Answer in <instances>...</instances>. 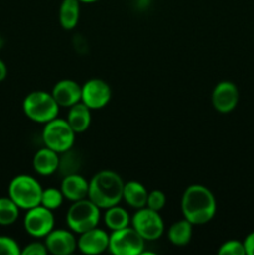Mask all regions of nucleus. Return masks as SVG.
Listing matches in <instances>:
<instances>
[{"label": "nucleus", "instance_id": "f257e3e1", "mask_svg": "<svg viewBox=\"0 0 254 255\" xmlns=\"http://www.w3.org/2000/svg\"><path fill=\"white\" fill-rule=\"evenodd\" d=\"M181 211L183 218L191 222L193 226L206 224L216 216V197L206 186L191 184L182 194Z\"/></svg>", "mask_w": 254, "mask_h": 255}, {"label": "nucleus", "instance_id": "f03ea898", "mask_svg": "<svg viewBox=\"0 0 254 255\" xmlns=\"http://www.w3.org/2000/svg\"><path fill=\"white\" fill-rule=\"evenodd\" d=\"M125 182L119 173L110 169L97 172L89 181V194L87 198L91 199L100 209L120 204L122 201Z\"/></svg>", "mask_w": 254, "mask_h": 255}, {"label": "nucleus", "instance_id": "7ed1b4c3", "mask_svg": "<svg viewBox=\"0 0 254 255\" xmlns=\"http://www.w3.org/2000/svg\"><path fill=\"white\" fill-rule=\"evenodd\" d=\"M22 111L29 120L36 124L45 125L46 122L56 119L60 106L55 101L51 92L37 90L25 96L22 101Z\"/></svg>", "mask_w": 254, "mask_h": 255}, {"label": "nucleus", "instance_id": "20e7f679", "mask_svg": "<svg viewBox=\"0 0 254 255\" xmlns=\"http://www.w3.org/2000/svg\"><path fill=\"white\" fill-rule=\"evenodd\" d=\"M41 194L42 187L40 182L29 174L15 176L7 187V196L24 211L39 206Z\"/></svg>", "mask_w": 254, "mask_h": 255}, {"label": "nucleus", "instance_id": "39448f33", "mask_svg": "<svg viewBox=\"0 0 254 255\" xmlns=\"http://www.w3.org/2000/svg\"><path fill=\"white\" fill-rule=\"evenodd\" d=\"M101 209L89 198L72 202L66 213V224L75 234H81L99 226Z\"/></svg>", "mask_w": 254, "mask_h": 255}, {"label": "nucleus", "instance_id": "423d86ee", "mask_svg": "<svg viewBox=\"0 0 254 255\" xmlns=\"http://www.w3.org/2000/svg\"><path fill=\"white\" fill-rule=\"evenodd\" d=\"M41 136L45 146L60 154L72 149L76 139V133L66 119H59V117L44 125Z\"/></svg>", "mask_w": 254, "mask_h": 255}, {"label": "nucleus", "instance_id": "0eeeda50", "mask_svg": "<svg viewBox=\"0 0 254 255\" xmlns=\"http://www.w3.org/2000/svg\"><path fill=\"white\" fill-rule=\"evenodd\" d=\"M144 241L132 226L112 231L109 239V252L114 255H141L144 253Z\"/></svg>", "mask_w": 254, "mask_h": 255}, {"label": "nucleus", "instance_id": "6e6552de", "mask_svg": "<svg viewBox=\"0 0 254 255\" xmlns=\"http://www.w3.org/2000/svg\"><path fill=\"white\" fill-rule=\"evenodd\" d=\"M131 226L146 242L157 241L164 233V223L159 212L148 207L136 209L131 217Z\"/></svg>", "mask_w": 254, "mask_h": 255}, {"label": "nucleus", "instance_id": "1a4fd4ad", "mask_svg": "<svg viewBox=\"0 0 254 255\" xmlns=\"http://www.w3.org/2000/svg\"><path fill=\"white\" fill-rule=\"evenodd\" d=\"M54 213L41 204L27 209L24 216V229L32 238H45L54 229Z\"/></svg>", "mask_w": 254, "mask_h": 255}, {"label": "nucleus", "instance_id": "9d476101", "mask_svg": "<svg viewBox=\"0 0 254 255\" xmlns=\"http://www.w3.org/2000/svg\"><path fill=\"white\" fill-rule=\"evenodd\" d=\"M112 97L110 85L102 79H90L81 85V102L89 109L101 110L109 105Z\"/></svg>", "mask_w": 254, "mask_h": 255}, {"label": "nucleus", "instance_id": "9b49d317", "mask_svg": "<svg viewBox=\"0 0 254 255\" xmlns=\"http://www.w3.org/2000/svg\"><path fill=\"white\" fill-rule=\"evenodd\" d=\"M212 106L219 114H229L239 102V90L232 81H221L212 91Z\"/></svg>", "mask_w": 254, "mask_h": 255}, {"label": "nucleus", "instance_id": "f8f14e48", "mask_svg": "<svg viewBox=\"0 0 254 255\" xmlns=\"http://www.w3.org/2000/svg\"><path fill=\"white\" fill-rule=\"evenodd\" d=\"M109 239L110 234L97 226L77 236V249L86 255L102 254L109 251Z\"/></svg>", "mask_w": 254, "mask_h": 255}, {"label": "nucleus", "instance_id": "ddd939ff", "mask_svg": "<svg viewBox=\"0 0 254 255\" xmlns=\"http://www.w3.org/2000/svg\"><path fill=\"white\" fill-rule=\"evenodd\" d=\"M45 246L52 255H70L77 249V238L70 229H52L45 237Z\"/></svg>", "mask_w": 254, "mask_h": 255}, {"label": "nucleus", "instance_id": "4468645a", "mask_svg": "<svg viewBox=\"0 0 254 255\" xmlns=\"http://www.w3.org/2000/svg\"><path fill=\"white\" fill-rule=\"evenodd\" d=\"M51 95L60 107L69 109L81 101V85L71 79L60 80L52 87Z\"/></svg>", "mask_w": 254, "mask_h": 255}, {"label": "nucleus", "instance_id": "2eb2a0df", "mask_svg": "<svg viewBox=\"0 0 254 255\" xmlns=\"http://www.w3.org/2000/svg\"><path fill=\"white\" fill-rule=\"evenodd\" d=\"M65 199L72 202L87 198L89 194V181L79 173H71L64 176L60 184Z\"/></svg>", "mask_w": 254, "mask_h": 255}, {"label": "nucleus", "instance_id": "dca6fc26", "mask_svg": "<svg viewBox=\"0 0 254 255\" xmlns=\"http://www.w3.org/2000/svg\"><path fill=\"white\" fill-rule=\"evenodd\" d=\"M60 167V153L55 152L49 147H42L32 158V168L37 174L47 177L59 171Z\"/></svg>", "mask_w": 254, "mask_h": 255}, {"label": "nucleus", "instance_id": "f3484780", "mask_svg": "<svg viewBox=\"0 0 254 255\" xmlns=\"http://www.w3.org/2000/svg\"><path fill=\"white\" fill-rule=\"evenodd\" d=\"M91 109L86 106L84 102H77L74 106L69 107L67 111L66 121L74 129L75 133H82V132L87 131V128L91 125Z\"/></svg>", "mask_w": 254, "mask_h": 255}, {"label": "nucleus", "instance_id": "a211bd4d", "mask_svg": "<svg viewBox=\"0 0 254 255\" xmlns=\"http://www.w3.org/2000/svg\"><path fill=\"white\" fill-rule=\"evenodd\" d=\"M148 191L142 183L137 181H129L125 183L122 199L128 204L131 208L139 209L146 207Z\"/></svg>", "mask_w": 254, "mask_h": 255}, {"label": "nucleus", "instance_id": "6ab92c4d", "mask_svg": "<svg viewBox=\"0 0 254 255\" xmlns=\"http://www.w3.org/2000/svg\"><path fill=\"white\" fill-rule=\"evenodd\" d=\"M193 236V224L186 218L177 221L169 226L167 231L168 241L176 247H186Z\"/></svg>", "mask_w": 254, "mask_h": 255}, {"label": "nucleus", "instance_id": "aec40b11", "mask_svg": "<svg viewBox=\"0 0 254 255\" xmlns=\"http://www.w3.org/2000/svg\"><path fill=\"white\" fill-rule=\"evenodd\" d=\"M79 0H62L59 9V22L64 30H72L80 20Z\"/></svg>", "mask_w": 254, "mask_h": 255}, {"label": "nucleus", "instance_id": "412c9836", "mask_svg": "<svg viewBox=\"0 0 254 255\" xmlns=\"http://www.w3.org/2000/svg\"><path fill=\"white\" fill-rule=\"evenodd\" d=\"M104 222L111 232L119 231L131 226V216L126 208L116 204L105 209Z\"/></svg>", "mask_w": 254, "mask_h": 255}, {"label": "nucleus", "instance_id": "4be33fe9", "mask_svg": "<svg viewBox=\"0 0 254 255\" xmlns=\"http://www.w3.org/2000/svg\"><path fill=\"white\" fill-rule=\"evenodd\" d=\"M20 208L14 201L7 197H0V226L7 227L17 221Z\"/></svg>", "mask_w": 254, "mask_h": 255}, {"label": "nucleus", "instance_id": "5701e85b", "mask_svg": "<svg viewBox=\"0 0 254 255\" xmlns=\"http://www.w3.org/2000/svg\"><path fill=\"white\" fill-rule=\"evenodd\" d=\"M65 201V197L62 194L61 189L55 188V187H49L46 189H42L41 194V201L40 204L44 206L45 208L50 209V211L54 212L55 209L60 208L62 206Z\"/></svg>", "mask_w": 254, "mask_h": 255}, {"label": "nucleus", "instance_id": "b1692460", "mask_svg": "<svg viewBox=\"0 0 254 255\" xmlns=\"http://www.w3.org/2000/svg\"><path fill=\"white\" fill-rule=\"evenodd\" d=\"M219 255H247L246 248H244V243L242 241H237V239H231L227 241L219 247L218 249Z\"/></svg>", "mask_w": 254, "mask_h": 255}, {"label": "nucleus", "instance_id": "393cba45", "mask_svg": "<svg viewBox=\"0 0 254 255\" xmlns=\"http://www.w3.org/2000/svg\"><path fill=\"white\" fill-rule=\"evenodd\" d=\"M0 255H21V248L11 237L0 236Z\"/></svg>", "mask_w": 254, "mask_h": 255}, {"label": "nucleus", "instance_id": "a878e982", "mask_svg": "<svg viewBox=\"0 0 254 255\" xmlns=\"http://www.w3.org/2000/svg\"><path fill=\"white\" fill-rule=\"evenodd\" d=\"M166 194L159 189H153V191L148 192V197H147V204L146 207L153 209V211H162L166 206Z\"/></svg>", "mask_w": 254, "mask_h": 255}, {"label": "nucleus", "instance_id": "bb28decb", "mask_svg": "<svg viewBox=\"0 0 254 255\" xmlns=\"http://www.w3.org/2000/svg\"><path fill=\"white\" fill-rule=\"evenodd\" d=\"M47 252L45 243L41 242H31V243L26 244L24 248L21 249V255H46Z\"/></svg>", "mask_w": 254, "mask_h": 255}, {"label": "nucleus", "instance_id": "cd10ccee", "mask_svg": "<svg viewBox=\"0 0 254 255\" xmlns=\"http://www.w3.org/2000/svg\"><path fill=\"white\" fill-rule=\"evenodd\" d=\"M247 255H254V231L249 233L243 241Z\"/></svg>", "mask_w": 254, "mask_h": 255}, {"label": "nucleus", "instance_id": "c85d7f7f", "mask_svg": "<svg viewBox=\"0 0 254 255\" xmlns=\"http://www.w3.org/2000/svg\"><path fill=\"white\" fill-rule=\"evenodd\" d=\"M7 76V67L5 65V62L0 59V82L4 81Z\"/></svg>", "mask_w": 254, "mask_h": 255}, {"label": "nucleus", "instance_id": "c756f323", "mask_svg": "<svg viewBox=\"0 0 254 255\" xmlns=\"http://www.w3.org/2000/svg\"><path fill=\"white\" fill-rule=\"evenodd\" d=\"M80 2H84V4H92V2H96L99 0H79Z\"/></svg>", "mask_w": 254, "mask_h": 255}]
</instances>
